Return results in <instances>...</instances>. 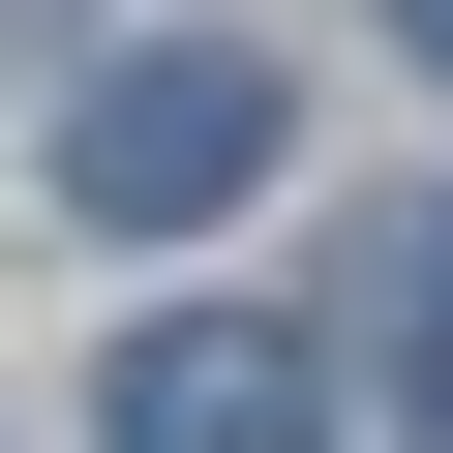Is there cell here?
<instances>
[{
  "label": "cell",
  "mask_w": 453,
  "mask_h": 453,
  "mask_svg": "<svg viewBox=\"0 0 453 453\" xmlns=\"http://www.w3.org/2000/svg\"><path fill=\"white\" fill-rule=\"evenodd\" d=\"M273 151H303V121H273V61H242V31H151V61H91V91H61V211H121V242H211Z\"/></svg>",
  "instance_id": "obj_1"
},
{
  "label": "cell",
  "mask_w": 453,
  "mask_h": 453,
  "mask_svg": "<svg viewBox=\"0 0 453 453\" xmlns=\"http://www.w3.org/2000/svg\"><path fill=\"white\" fill-rule=\"evenodd\" d=\"M91 453H333V393H303V333L181 303V333H121V363H91Z\"/></svg>",
  "instance_id": "obj_2"
},
{
  "label": "cell",
  "mask_w": 453,
  "mask_h": 453,
  "mask_svg": "<svg viewBox=\"0 0 453 453\" xmlns=\"http://www.w3.org/2000/svg\"><path fill=\"white\" fill-rule=\"evenodd\" d=\"M393 31H423V91H453V0H393Z\"/></svg>",
  "instance_id": "obj_3"
},
{
  "label": "cell",
  "mask_w": 453,
  "mask_h": 453,
  "mask_svg": "<svg viewBox=\"0 0 453 453\" xmlns=\"http://www.w3.org/2000/svg\"><path fill=\"white\" fill-rule=\"evenodd\" d=\"M423 423H453V363H423Z\"/></svg>",
  "instance_id": "obj_4"
}]
</instances>
